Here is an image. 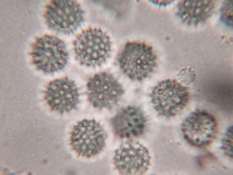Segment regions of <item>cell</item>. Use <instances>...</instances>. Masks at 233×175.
Masks as SVG:
<instances>
[{"mask_svg": "<svg viewBox=\"0 0 233 175\" xmlns=\"http://www.w3.org/2000/svg\"><path fill=\"white\" fill-rule=\"evenodd\" d=\"M73 45L75 57L82 66H100L110 55V37L98 28H89L83 30L77 36Z\"/></svg>", "mask_w": 233, "mask_h": 175, "instance_id": "1", "label": "cell"}, {"mask_svg": "<svg viewBox=\"0 0 233 175\" xmlns=\"http://www.w3.org/2000/svg\"><path fill=\"white\" fill-rule=\"evenodd\" d=\"M156 57L152 48L144 43H128L118 59L123 74L134 82L143 80L153 73L156 66Z\"/></svg>", "mask_w": 233, "mask_h": 175, "instance_id": "2", "label": "cell"}, {"mask_svg": "<svg viewBox=\"0 0 233 175\" xmlns=\"http://www.w3.org/2000/svg\"><path fill=\"white\" fill-rule=\"evenodd\" d=\"M31 62L37 70L52 74L63 69L67 64L68 54L64 42L58 38L45 34L33 44L30 53Z\"/></svg>", "mask_w": 233, "mask_h": 175, "instance_id": "3", "label": "cell"}, {"mask_svg": "<svg viewBox=\"0 0 233 175\" xmlns=\"http://www.w3.org/2000/svg\"><path fill=\"white\" fill-rule=\"evenodd\" d=\"M153 107L160 116L167 117L176 115L186 106L189 99L186 87L176 80H162L152 89L150 94Z\"/></svg>", "mask_w": 233, "mask_h": 175, "instance_id": "4", "label": "cell"}, {"mask_svg": "<svg viewBox=\"0 0 233 175\" xmlns=\"http://www.w3.org/2000/svg\"><path fill=\"white\" fill-rule=\"evenodd\" d=\"M106 134L94 120L84 119L75 124L70 133V141L78 155L89 158L100 153L104 147Z\"/></svg>", "mask_w": 233, "mask_h": 175, "instance_id": "5", "label": "cell"}, {"mask_svg": "<svg viewBox=\"0 0 233 175\" xmlns=\"http://www.w3.org/2000/svg\"><path fill=\"white\" fill-rule=\"evenodd\" d=\"M44 18L48 26L55 31L70 34L84 20L80 4L74 0H52L46 6Z\"/></svg>", "mask_w": 233, "mask_h": 175, "instance_id": "6", "label": "cell"}, {"mask_svg": "<svg viewBox=\"0 0 233 175\" xmlns=\"http://www.w3.org/2000/svg\"><path fill=\"white\" fill-rule=\"evenodd\" d=\"M87 88L89 102L97 108H112L118 104L124 92L119 81L107 71L91 76L87 82Z\"/></svg>", "mask_w": 233, "mask_h": 175, "instance_id": "7", "label": "cell"}, {"mask_svg": "<svg viewBox=\"0 0 233 175\" xmlns=\"http://www.w3.org/2000/svg\"><path fill=\"white\" fill-rule=\"evenodd\" d=\"M150 156L147 149L139 142L127 141L121 144L114 152L115 167L122 175H141L148 170Z\"/></svg>", "mask_w": 233, "mask_h": 175, "instance_id": "8", "label": "cell"}, {"mask_svg": "<svg viewBox=\"0 0 233 175\" xmlns=\"http://www.w3.org/2000/svg\"><path fill=\"white\" fill-rule=\"evenodd\" d=\"M79 94L75 82L67 77L52 80L46 85L43 99L52 110L63 113L75 108L79 102Z\"/></svg>", "mask_w": 233, "mask_h": 175, "instance_id": "9", "label": "cell"}, {"mask_svg": "<svg viewBox=\"0 0 233 175\" xmlns=\"http://www.w3.org/2000/svg\"><path fill=\"white\" fill-rule=\"evenodd\" d=\"M181 130L185 139L197 147L208 145L213 140L217 132V125L214 118L202 111L194 112L183 122Z\"/></svg>", "mask_w": 233, "mask_h": 175, "instance_id": "10", "label": "cell"}, {"mask_svg": "<svg viewBox=\"0 0 233 175\" xmlns=\"http://www.w3.org/2000/svg\"><path fill=\"white\" fill-rule=\"evenodd\" d=\"M146 121L142 109L132 105L121 109L111 120L115 134L122 138H130L142 135L144 132Z\"/></svg>", "mask_w": 233, "mask_h": 175, "instance_id": "11", "label": "cell"}, {"mask_svg": "<svg viewBox=\"0 0 233 175\" xmlns=\"http://www.w3.org/2000/svg\"><path fill=\"white\" fill-rule=\"evenodd\" d=\"M197 76L196 72L194 69L190 67H185L178 72L176 80L182 85L186 87L195 81Z\"/></svg>", "mask_w": 233, "mask_h": 175, "instance_id": "12", "label": "cell"}, {"mask_svg": "<svg viewBox=\"0 0 233 175\" xmlns=\"http://www.w3.org/2000/svg\"><path fill=\"white\" fill-rule=\"evenodd\" d=\"M233 127L230 126L227 130L223 139L222 148L226 155L232 158Z\"/></svg>", "mask_w": 233, "mask_h": 175, "instance_id": "13", "label": "cell"}]
</instances>
